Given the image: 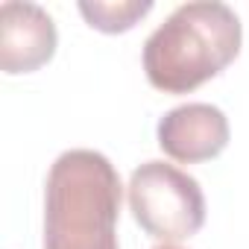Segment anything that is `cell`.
Here are the masks:
<instances>
[{
	"instance_id": "1",
	"label": "cell",
	"mask_w": 249,
	"mask_h": 249,
	"mask_svg": "<svg viewBox=\"0 0 249 249\" xmlns=\"http://www.w3.org/2000/svg\"><path fill=\"white\" fill-rule=\"evenodd\" d=\"M120 176L97 150L62 153L44 191V249H120Z\"/></svg>"
},
{
	"instance_id": "2",
	"label": "cell",
	"mask_w": 249,
	"mask_h": 249,
	"mask_svg": "<svg viewBox=\"0 0 249 249\" xmlns=\"http://www.w3.org/2000/svg\"><path fill=\"white\" fill-rule=\"evenodd\" d=\"M240 18L220 0L182 3L144 41L147 79L164 94H188L240 53Z\"/></svg>"
},
{
	"instance_id": "3",
	"label": "cell",
	"mask_w": 249,
	"mask_h": 249,
	"mask_svg": "<svg viewBox=\"0 0 249 249\" xmlns=\"http://www.w3.org/2000/svg\"><path fill=\"white\" fill-rule=\"evenodd\" d=\"M129 208L138 226L164 243H179L196 234L205 223L199 182L167 161H144L132 170Z\"/></svg>"
},
{
	"instance_id": "4",
	"label": "cell",
	"mask_w": 249,
	"mask_h": 249,
	"mask_svg": "<svg viewBox=\"0 0 249 249\" xmlns=\"http://www.w3.org/2000/svg\"><path fill=\"white\" fill-rule=\"evenodd\" d=\"M56 24L30 0H6L0 6V68L6 73H30L56 53Z\"/></svg>"
},
{
	"instance_id": "5",
	"label": "cell",
	"mask_w": 249,
	"mask_h": 249,
	"mask_svg": "<svg viewBox=\"0 0 249 249\" xmlns=\"http://www.w3.org/2000/svg\"><path fill=\"white\" fill-rule=\"evenodd\" d=\"M159 147L185 164L208 161L229 144V120L211 103H185L159 120Z\"/></svg>"
},
{
	"instance_id": "6",
	"label": "cell",
	"mask_w": 249,
	"mask_h": 249,
	"mask_svg": "<svg viewBox=\"0 0 249 249\" xmlns=\"http://www.w3.org/2000/svg\"><path fill=\"white\" fill-rule=\"evenodd\" d=\"M150 9L153 0H79L82 18L103 33H126Z\"/></svg>"
},
{
	"instance_id": "7",
	"label": "cell",
	"mask_w": 249,
	"mask_h": 249,
	"mask_svg": "<svg viewBox=\"0 0 249 249\" xmlns=\"http://www.w3.org/2000/svg\"><path fill=\"white\" fill-rule=\"evenodd\" d=\"M156 249H179V246H156Z\"/></svg>"
}]
</instances>
